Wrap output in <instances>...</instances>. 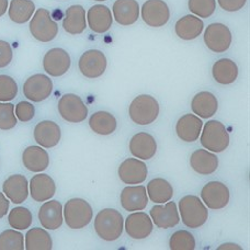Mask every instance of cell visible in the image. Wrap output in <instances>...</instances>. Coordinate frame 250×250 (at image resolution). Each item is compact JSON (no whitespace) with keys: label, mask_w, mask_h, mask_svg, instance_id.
Here are the masks:
<instances>
[{"label":"cell","mask_w":250,"mask_h":250,"mask_svg":"<svg viewBox=\"0 0 250 250\" xmlns=\"http://www.w3.org/2000/svg\"><path fill=\"white\" fill-rule=\"evenodd\" d=\"M122 214L113 208H104L97 214L95 230L97 235L105 242H114L123 233Z\"/></svg>","instance_id":"cell-1"},{"label":"cell","mask_w":250,"mask_h":250,"mask_svg":"<svg viewBox=\"0 0 250 250\" xmlns=\"http://www.w3.org/2000/svg\"><path fill=\"white\" fill-rule=\"evenodd\" d=\"M201 135V145L208 151L222 153L229 145V134L222 122L217 120H209L204 124Z\"/></svg>","instance_id":"cell-2"},{"label":"cell","mask_w":250,"mask_h":250,"mask_svg":"<svg viewBox=\"0 0 250 250\" xmlns=\"http://www.w3.org/2000/svg\"><path fill=\"white\" fill-rule=\"evenodd\" d=\"M128 114L132 121L137 125L151 124L158 118L159 104L149 95L137 96L131 102Z\"/></svg>","instance_id":"cell-3"},{"label":"cell","mask_w":250,"mask_h":250,"mask_svg":"<svg viewBox=\"0 0 250 250\" xmlns=\"http://www.w3.org/2000/svg\"><path fill=\"white\" fill-rule=\"evenodd\" d=\"M179 212L181 221L190 229H199L208 217L207 208L195 195H186L179 201Z\"/></svg>","instance_id":"cell-4"},{"label":"cell","mask_w":250,"mask_h":250,"mask_svg":"<svg viewBox=\"0 0 250 250\" xmlns=\"http://www.w3.org/2000/svg\"><path fill=\"white\" fill-rule=\"evenodd\" d=\"M64 221L71 229H80L91 222L93 212L91 205L83 199H71L64 207Z\"/></svg>","instance_id":"cell-5"},{"label":"cell","mask_w":250,"mask_h":250,"mask_svg":"<svg viewBox=\"0 0 250 250\" xmlns=\"http://www.w3.org/2000/svg\"><path fill=\"white\" fill-rule=\"evenodd\" d=\"M30 32L35 40L40 42H51L59 33V26L52 19L51 13L44 8H40L34 12L30 21Z\"/></svg>","instance_id":"cell-6"},{"label":"cell","mask_w":250,"mask_h":250,"mask_svg":"<svg viewBox=\"0 0 250 250\" xmlns=\"http://www.w3.org/2000/svg\"><path fill=\"white\" fill-rule=\"evenodd\" d=\"M59 112L69 123L83 122L88 117V108L82 98L74 93H66L59 100Z\"/></svg>","instance_id":"cell-7"},{"label":"cell","mask_w":250,"mask_h":250,"mask_svg":"<svg viewBox=\"0 0 250 250\" xmlns=\"http://www.w3.org/2000/svg\"><path fill=\"white\" fill-rule=\"evenodd\" d=\"M233 37L229 26L222 23L209 24L204 32V43L209 51L224 53L231 45Z\"/></svg>","instance_id":"cell-8"},{"label":"cell","mask_w":250,"mask_h":250,"mask_svg":"<svg viewBox=\"0 0 250 250\" xmlns=\"http://www.w3.org/2000/svg\"><path fill=\"white\" fill-rule=\"evenodd\" d=\"M141 16L145 23L151 28H160L170 19V10L163 0H147L142 6Z\"/></svg>","instance_id":"cell-9"},{"label":"cell","mask_w":250,"mask_h":250,"mask_svg":"<svg viewBox=\"0 0 250 250\" xmlns=\"http://www.w3.org/2000/svg\"><path fill=\"white\" fill-rule=\"evenodd\" d=\"M108 66L105 55L101 51L89 50L80 56L78 67L84 77L95 79L104 74Z\"/></svg>","instance_id":"cell-10"},{"label":"cell","mask_w":250,"mask_h":250,"mask_svg":"<svg viewBox=\"0 0 250 250\" xmlns=\"http://www.w3.org/2000/svg\"><path fill=\"white\" fill-rule=\"evenodd\" d=\"M201 198L208 208L214 211L224 208L229 202V188L220 181H209L201 191Z\"/></svg>","instance_id":"cell-11"},{"label":"cell","mask_w":250,"mask_h":250,"mask_svg":"<svg viewBox=\"0 0 250 250\" xmlns=\"http://www.w3.org/2000/svg\"><path fill=\"white\" fill-rule=\"evenodd\" d=\"M53 91V82L44 74H35L25 80L23 93L29 100L41 102L47 99Z\"/></svg>","instance_id":"cell-12"},{"label":"cell","mask_w":250,"mask_h":250,"mask_svg":"<svg viewBox=\"0 0 250 250\" xmlns=\"http://www.w3.org/2000/svg\"><path fill=\"white\" fill-rule=\"evenodd\" d=\"M119 178L126 185H141L148 176L146 164L137 158H127L120 165Z\"/></svg>","instance_id":"cell-13"},{"label":"cell","mask_w":250,"mask_h":250,"mask_svg":"<svg viewBox=\"0 0 250 250\" xmlns=\"http://www.w3.org/2000/svg\"><path fill=\"white\" fill-rule=\"evenodd\" d=\"M71 60L68 53L60 47L52 48L43 59V67L46 73L53 77H61L69 70Z\"/></svg>","instance_id":"cell-14"},{"label":"cell","mask_w":250,"mask_h":250,"mask_svg":"<svg viewBox=\"0 0 250 250\" xmlns=\"http://www.w3.org/2000/svg\"><path fill=\"white\" fill-rule=\"evenodd\" d=\"M120 201H121V205L125 211H143L148 204V195H147L145 187L129 186L122 190Z\"/></svg>","instance_id":"cell-15"},{"label":"cell","mask_w":250,"mask_h":250,"mask_svg":"<svg viewBox=\"0 0 250 250\" xmlns=\"http://www.w3.org/2000/svg\"><path fill=\"white\" fill-rule=\"evenodd\" d=\"M125 230L133 239H145L153 231V221L148 214L144 212H135L128 215L125 221Z\"/></svg>","instance_id":"cell-16"},{"label":"cell","mask_w":250,"mask_h":250,"mask_svg":"<svg viewBox=\"0 0 250 250\" xmlns=\"http://www.w3.org/2000/svg\"><path fill=\"white\" fill-rule=\"evenodd\" d=\"M129 151L135 158L148 160L157 153V143L154 136L148 133H137L129 142Z\"/></svg>","instance_id":"cell-17"},{"label":"cell","mask_w":250,"mask_h":250,"mask_svg":"<svg viewBox=\"0 0 250 250\" xmlns=\"http://www.w3.org/2000/svg\"><path fill=\"white\" fill-rule=\"evenodd\" d=\"M39 221L44 229L50 230H56L62 226L64 222L62 216V205L56 200L45 201L39 209Z\"/></svg>","instance_id":"cell-18"},{"label":"cell","mask_w":250,"mask_h":250,"mask_svg":"<svg viewBox=\"0 0 250 250\" xmlns=\"http://www.w3.org/2000/svg\"><path fill=\"white\" fill-rule=\"evenodd\" d=\"M33 136L40 146L44 148H53L61 141V127L55 122L45 120L37 124V126L34 127Z\"/></svg>","instance_id":"cell-19"},{"label":"cell","mask_w":250,"mask_h":250,"mask_svg":"<svg viewBox=\"0 0 250 250\" xmlns=\"http://www.w3.org/2000/svg\"><path fill=\"white\" fill-rule=\"evenodd\" d=\"M151 221L159 229H171L180 222L179 212L175 202H168L165 205H155L150 209Z\"/></svg>","instance_id":"cell-20"},{"label":"cell","mask_w":250,"mask_h":250,"mask_svg":"<svg viewBox=\"0 0 250 250\" xmlns=\"http://www.w3.org/2000/svg\"><path fill=\"white\" fill-rule=\"evenodd\" d=\"M29 193L37 202H45L51 200L56 192V185L52 177L40 173L32 177L29 184Z\"/></svg>","instance_id":"cell-21"},{"label":"cell","mask_w":250,"mask_h":250,"mask_svg":"<svg viewBox=\"0 0 250 250\" xmlns=\"http://www.w3.org/2000/svg\"><path fill=\"white\" fill-rule=\"evenodd\" d=\"M4 195L15 204H21L29 196V182L22 175H13L3 182Z\"/></svg>","instance_id":"cell-22"},{"label":"cell","mask_w":250,"mask_h":250,"mask_svg":"<svg viewBox=\"0 0 250 250\" xmlns=\"http://www.w3.org/2000/svg\"><path fill=\"white\" fill-rule=\"evenodd\" d=\"M203 127L201 118L195 114H185L178 120L176 125V133L178 137L184 142H194L200 137Z\"/></svg>","instance_id":"cell-23"},{"label":"cell","mask_w":250,"mask_h":250,"mask_svg":"<svg viewBox=\"0 0 250 250\" xmlns=\"http://www.w3.org/2000/svg\"><path fill=\"white\" fill-rule=\"evenodd\" d=\"M87 20L89 28L96 33L106 32L111 29L113 23L112 12L104 4H96L89 9Z\"/></svg>","instance_id":"cell-24"},{"label":"cell","mask_w":250,"mask_h":250,"mask_svg":"<svg viewBox=\"0 0 250 250\" xmlns=\"http://www.w3.org/2000/svg\"><path fill=\"white\" fill-rule=\"evenodd\" d=\"M113 17L120 25H132L140 18V6L136 0H117L113 3Z\"/></svg>","instance_id":"cell-25"},{"label":"cell","mask_w":250,"mask_h":250,"mask_svg":"<svg viewBox=\"0 0 250 250\" xmlns=\"http://www.w3.org/2000/svg\"><path fill=\"white\" fill-rule=\"evenodd\" d=\"M191 109L195 115L201 119H209L215 115L218 109V101L213 93L201 91L193 97Z\"/></svg>","instance_id":"cell-26"},{"label":"cell","mask_w":250,"mask_h":250,"mask_svg":"<svg viewBox=\"0 0 250 250\" xmlns=\"http://www.w3.org/2000/svg\"><path fill=\"white\" fill-rule=\"evenodd\" d=\"M62 26L66 32L71 35L83 33L87 28L86 10L83 7L79 4H74L67 9L64 21H62Z\"/></svg>","instance_id":"cell-27"},{"label":"cell","mask_w":250,"mask_h":250,"mask_svg":"<svg viewBox=\"0 0 250 250\" xmlns=\"http://www.w3.org/2000/svg\"><path fill=\"white\" fill-rule=\"evenodd\" d=\"M190 164L193 170L201 176H209L218 168V158L211 151L198 149L191 155Z\"/></svg>","instance_id":"cell-28"},{"label":"cell","mask_w":250,"mask_h":250,"mask_svg":"<svg viewBox=\"0 0 250 250\" xmlns=\"http://www.w3.org/2000/svg\"><path fill=\"white\" fill-rule=\"evenodd\" d=\"M22 162L29 171L42 172L50 165V156L47 151L39 146H30L23 151Z\"/></svg>","instance_id":"cell-29"},{"label":"cell","mask_w":250,"mask_h":250,"mask_svg":"<svg viewBox=\"0 0 250 250\" xmlns=\"http://www.w3.org/2000/svg\"><path fill=\"white\" fill-rule=\"evenodd\" d=\"M204 28L203 21L194 15H187L177 21L176 34L182 40L190 41L201 35Z\"/></svg>","instance_id":"cell-30"},{"label":"cell","mask_w":250,"mask_h":250,"mask_svg":"<svg viewBox=\"0 0 250 250\" xmlns=\"http://www.w3.org/2000/svg\"><path fill=\"white\" fill-rule=\"evenodd\" d=\"M213 78L218 83L230 84L236 82L238 77V67L234 61L229 59H221L218 60L212 68Z\"/></svg>","instance_id":"cell-31"},{"label":"cell","mask_w":250,"mask_h":250,"mask_svg":"<svg viewBox=\"0 0 250 250\" xmlns=\"http://www.w3.org/2000/svg\"><path fill=\"white\" fill-rule=\"evenodd\" d=\"M147 195L151 202L163 204L170 201L173 196V188L166 179L156 178L147 186Z\"/></svg>","instance_id":"cell-32"},{"label":"cell","mask_w":250,"mask_h":250,"mask_svg":"<svg viewBox=\"0 0 250 250\" xmlns=\"http://www.w3.org/2000/svg\"><path fill=\"white\" fill-rule=\"evenodd\" d=\"M35 11V4L32 0H11L8 8L9 18L17 24H24Z\"/></svg>","instance_id":"cell-33"},{"label":"cell","mask_w":250,"mask_h":250,"mask_svg":"<svg viewBox=\"0 0 250 250\" xmlns=\"http://www.w3.org/2000/svg\"><path fill=\"white\" fill-rule=\"evenodd\" d=\"M117 119L105 111H98L89 119V126L99 135H110L117 129Z\"/></svg>","instance_id":"cell-34"},{"label":"cell","mask_w":250,"mask_h":250,"mask_svg":"<svg viewBox=\"0 0 250 250\" xmlns=\"http://www.w3.org/2000/svg\"><path fill=\"white\" fill-rule=\"evenodd\" d=\"M26 250H51L53 248V240L51 235L45 229L34 227L25 235Z\"/></svg>","instance_id":"cell-35"},{"label":"cell","mask_w":250,"mask_h":250,"mask_svg":"<svg viewBox=\"0 0 250 250\" xmlns=\"http://www.w3.org/2000/svg\"><path fill=\"white\" fill-rule=\"evenodd\" d=\"M32 213L23 207L12 208L8 216V222L12 229L17 230H24L32 224Z\"/></svg>","instance_id":"cell-36"},{"label":"cell","mask_w":250,"mask_h":250,"mask_svg":"<svg viewBox=\"0 0 250 250\" xmlns=\"http://www.w3.org/2000/svg\"><path fill=\"white\" fill-rule=\"evenodd\" d=\"M24 236L17 229H8L0 234V250H23Z\"/></svg>","instance_id":"cell-37"},{"label":"cell","mask_w":250,"mask_h":250,"mask_svg":"<svg viewBox=\"0 0 250 250\" xmlns=\"http://www.w3.org/2000/svg\"><path fill=\"white\" fill-rule=\"evenodd\" d=\"M169 247L171 250H194L195 238L190 231L178 230L170 237Z\"/></svg>","instance_id":"cell-38"},{"label":"cell","mask_w":250,"mask_h":250,"mask_svg":"<svg viewBox=\"0 0 250 250\" xmlns=\"http://www.w3.org/2000/svg\"><path fill=\"white\" fill-rule=\"evenodd\" d=\"M189 9L199 18H209L216 9V0H189Z\"/></svg>","instance_id":"cell-39"},{"label":"cell","mask_w":250,"mask_h":250,"mask_svg":"<svg viewBox=\"0 0 250 250\" xmlns=\"http://www.w3.org/2000/svg\"><path fill=\"white\" fill-rule=\"evenodd\" d=\"M15 105L10 102H0V129L9 131L17 125Z\"/></svg>","instance_id":"cell-40"},{"label":"cell","mask_w":250,"mask_h":250,"mask_svg":"<svg viewBox=\"0 0 250 250\" xmlns=\"http://www.w3.org/2000/svg\"><path fill=\"white\" fill-rule=\"evenodd\" d=\"M18 93L16 80L8 75H0V102H9L15 99Z\"/></svg>","instance_id":"cell-41"},{"label":"cell","mask_w":250,"mask_h":250,"mask_svg":"<svg viewBox=\"0 0 250 250\" xmlns=\"http://www.w3.org/2000/svg\"><path fill=\"white\" fill-rule=\"evenodd\" d=\"M15 114L19 121L29 122L34 118L35 108L32 104H30L28 101H20L16 105Z\"/></svg>","instance_id":"cell-42"},{"label":"cell","mask_w":250,"mask_h":250,"mask_svg":"<svg viewBox=\"0 0 250 250\" xmlns=\"http://www.w3.org/2000/svg\"><path fill=\"white\" fill-rule=\"evenodd\" d=\"M13 53L11 45L7 41L0 40V68H6L10 65Z\"/></svg>","instance_id":"cell-43"},{"label":"cell","mask_w":250,"mask_h":250,"mask_svg":"<svg viewBox=\"0 0 250 250\" xmlns=\"http://www.w3.org/2000/svg\"><path fill=\"white\" fill-rule=\"evenodd\" d=\"M220 7L227 12H236L243 9L247 0H217Z\"/></svg>","instance_id":"cell-44"},{"label":"cell","mask_w":250,"mask_h":250,"mask_svg":"<svg viewBox=\"0 0 250 250\" xmlns=\"http://www.w3.org/2000/svg\"><path fill=\"white\" fill-rule=\"evenodd\" d=\"M9 211V201L3 193H0V218L4 217Z\"/></svg>","instance_id":"cell-45"},{"label":"cell","mask_w":250,"mask_h":250,"mask_svg":"<svg viewBox=\"0 0 250 250\" xmlns=\"http://www.w3.org/2000/svg\"><path fill=\"white\" fill-rule=\"evenodd\" d=\"M217 250H242V247L237 244L226 243V244H222L221 246H218Z\"/></svg>","instance_id":"cell-46"},{"label":"cell","mask_w":250,"mask_h":250,"mask_svg":"<svg viewBox=\"0 0 250 250\" xmlns=\"http://www.w3.org/2000/svg\"><path fill=\"white\" fill-rule=\"evenodd\" d=\"M9 2L8 0H0V17H2L8 11Z\"/></svg>","instance_id":"cell-47"},{"label":"cell","mask_w":250,"mask_h":250,"mask_svg":"<svg viewBox=\"0 0 250 250\" xmlns=\"http://www.w3.org/2000/svg\"><path fill=\"white\" fill-rule=\"evenodd\" d=\"M95 1H99V2H101V1H106V0H95Z\"/></svg>","instance_id":"cell-48"}]
</instances>
